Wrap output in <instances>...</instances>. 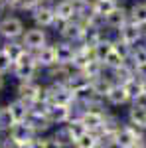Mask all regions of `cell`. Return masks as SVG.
Returning a JSON list of instances; mask_svg holds the SVG:
<instances>
[{
	"label": "cell",
	"instance_id": "6da1fadb",
	"mask_svg": "<svg viewBox=\"0 0 146 148\" xmlns=\"http://www.w3.org/2000/svg\"><path fill=\"white\" fill-rule=\"evenodd\" d=\"M142 132L140 128H136L134 125L130 126H119L117 132H114V146H121V148H134L142 144Z\"/></svg>",
	"mask_w": 146,
	"mask_h": 148
},
{
	"label": "cell",
	"instance_id": "7a4b0ae2",
	"mask_svg": "<svg viewBox=\"0 0 146 148\" xmlns=\"http://www.w3.org/2000/svg\"><path fill=\"white\" fill-rule=\"evenodd\" d=\"M10 138L14 140V144L18 146H34V138H32V126L24 125V123H12L10 128Z\"/></svg>",
	"mask_w": 146,
	"mask_h": 148
},
{
	"label": "cell",
	"instance_id": "3957f363",
	"mask_svg": "<svg viewBox=\"0 0 146 148\" xmlns=\"http://www.w3.org/2000/svg\"><path fill=\"white\" fill-rule=\"evenodd\" d=\"M140 38H142V26L132 22L130 18H128L126 24H123V26L119 28V40H123V42L130 44V46H136Z\"/></svg>",
	"mask_w": 146,
	"mask_h": 148
},
{
	"label": "cell",
	"instance_id": "277c9868",
	"mask_svg": "<svg viewBox=\"0 0 146 148\" xmlns=\"http://www.w3.org/2000/svg\"><path fill=\"white\" fill-rule=\"evenodd\" d=\"M81 123L85 125L87 130L99 134L103 130V126H105V123H107V114L103 111H85L81 114Z\"/></svg>",
	"mask_w": 146,
	"mask_h": 148
},
{
	"label": "cell",
	"instance_id": "5b68a950",
	"mask_svg": "<svg viewBox=\"0 0 146 148\" xmlns=\"http://www.w3.org/2000/svg\"><path fill=\"white\" fill-rule=\"evenodd\" d=\"M53 12H56V20L63 24V22H69V20H75V16L79 14V8L75 0H61V2L56 4Z\"/></svg>",
	"mask_w": 146,
	"mask_h": 148
},
{
	"label": "cell",
	"instance_id": "8992f818",
	"mask_svg": "<svg viewBox=\"0 0 146 148\" xmlns=\"http://www.w3.org/2000/svg\"><path fill=\"white\" fill-rule=\"evenodd\" d=\"M83 30H85V26L77 20H69V22H63L61 26V30H59V34L61 38L65 40V42H79L81 38H83Z\"/></svg>",
	"mask_w": 146,
	"mask_h": 148
},
{
	"label": "cell",
	"instance_id": "52a82bcc",
	"mask_svg": "<svg viewBox=\"0 0 146 148\" xmlns=\"http://www.w3.org/2000/svg\"><path fill=\"white\" fill-rule=\"evenodd\" d=\"M107 101L114 105V107H121V105H126V103H130V95L126 91V87H124V83H112V87L109 89L107 93Z\"/></svg>",
	"mask_w": 146,
	"mask_h": 148
},
{
	"label": "cell",
	"instance_id": "ba28073f",
	"mask_svg": "<svg viewBox=\"0 0 146 148\" xmlns=\"http://www.w3.org/2000/svg\"><path fill=\"white\" fill-rule=\"evenodd\" d=\"M103 22H105V26H109V28H114V30H119L123 24L128 22V10H124L123 6H114L105 18H103Z\"/></svg>",
	"mask_w": 146,
	"mask_h": 148
},
{
	"label": "cell",
	"instance_id": "9c48e42d",
	"mask_svg": "<svg viewBox=\"0 0 146 148\" xmlns=\"http://www.w3.org/2000/svg\"><path fill=\"white\" fill-rule=\"evenodd\" d=\"M0 34L4 36V38H18V36L24 34V24L22 20H18V18H6L4 22L0 24Z\"/></svg>",
	"mask_w": 146,
	"mask_h": 148
},
{
	"label": "cell",
	"instance_id": "30bf717a",
	"mask_svg": "<svg viewBox=\"0 0 146 148\" xmlns=\"http://www.w3.org/2000/svg\"><path fill=\"white\" fill-rule=\"evenodd\" d=\"M45 32L44 30H40V28H36V30H28L26 34H24V40H22V46L30 47V49H40V47L45 46Z\"/></svg>",
	"mask_w": 146,
	"mask_h": 148
},
{
	"label": "cell",
	"instance_id": "8fae6325",
	"mask_svg": "<svg viewBox=\"0 0 146 148\" xmlns=\"http://www.w3.org/2000/svg\"><path fill=\"white\" fill-rule=\"evenodd\" d=\"M47 119H49V123H57V125L67 123L69 119H71V109H69V105H49V109H47Z\"/></svg>",
	"mask_w": 146,
	"mask_h": 148
},
{
	"label": "cell",
	"instance_id": "7c38bea8",
	"mask_svg": "<svg viewBox=\"0 0 146 148\" xmlns=\"http://www.w3.org/2000/svg\"><path fill=\"white\" fill-rule=\"evenodd\" d=\"M128 121H130V125H134L136 128L146 130V107L144 105L132 103L130 109H128Z\"/></svg>",
	"mask_w": 146,
	"mask_h": 148
},
{
	"label": "cell",
	"instance_id": "4fadbf2b",
	"mask_svg": "<svg viewBox=\"0 0 146 148\" xmlns=\"http://www.w3.org/2000/svg\"><path fill=\"white\" fill-rule=\"evenodd\" d=\"M8 116H10V123H26V119L30 116V109L26 107L24 101L10 103V107H8Z\"/></svg>",
	"mask_w": 146,
	"mask_h": 148
},
{
	"label": "cell",
	"instance_id": "5bb4252c",
	"mask_svg": "<svg viewBox=\"0 0 146 148\" xmlns=\"http://www.w3.org/2000/svg\"><path fill=\"white\" fill-rule=\"evenodd\" d=\"M56 56H57V63H63V65H69L75 57V47L71 46V42H61V44H56Z\"/></svg>",
	"mask_w": 146,
	"mask_h": 148
},
{
	"label": "cell",
	"instance_id": "9a60e30c",
	"mask_svg": "<svg viewBox=\"0 0 146 148\" xmlns=\"http://www.w3.org/2000/svg\"><path fill=\"white\" fill-rule=\"evenodd\" d=\"M36 61L40 65H45V67H51L57 63V56H56V47L53 46H44L38 49V56H36Z\"/></svg>",
	"mask_w": 146,
	"mask_h": 148
},
{
	"label": "cell",
	"instance_id": "2e32d148",
	"mask_svg": "<svg viewBox=\"0 0 146 148\" xmlns=\"http://www.w3.org/2000/svg\"><path fill=\"white\" fill-rule=\"evenodd\" d=\"M49 75L53 77V81H56L57 85H67L69 79L73 77V73L69 71V67H67V65H63V63H56V65H51Z\"/></svg>",
	"mask_w": 146,
	"mask_h": 148
},
{
	"label": "cell",
	"instance_id": "e0dca14e",
	"mask_svg": "<svg viewBox=\"0 0 146 148\" xmlns=\"http://www.w3.org/2000/svg\"><path fill=\"white\" fill-rule=\"evenodd\" d=\"M112 47H114V42H112V40L101 38L95 46H91V49H93V57L99 59V61H105V57L112 51Z\"/></svg>",
	"mask_w": 146,
	"mask_h": 148
},
{
	"label": "cell",
	"instance_id": "ac0fdd59",
	"mask_svg": "<svg viewBox=\"0 0 146 148\" xmlns=\"http://www.w3.org/2000/svg\"><path fill=\"white\" fill-rule=\"evenodd\" d=\"M34 20H36V24H38V26H42V28L51 26V24L56 22V12H53V8L40 6V8L36 10V14H34Z\"/></svg>",
	"mask_w": 146,
	"mask_h": 148
},
{
	"label": "cell",
	"instance_id": "d6986e66",
	"mask_svg": "<svg viewBox=\"0 0 146 148\" xmlns=\"http://www.w3.org/2000/svg\"><path fill=\"white\" fill-rule=\"evenodd\" d=\"M40 85H36V83H32V79L28 81H22V85L18 87V93H20V97L22 99H26L28 103H34L36 97H38V93H40Z\"/></svg>",
	"mask_w": 146,
	"mask_h": 148
},
{
	"label": "cell",
	"instance_id": "ffe728a7",
	"mask_svg": "<svg viewBox=\"0 0 146 148\" xmlns=\"http://www.w3.org/2000/svg\"><path fill=\"white\" fill-rule=\"evenodd\" d=\"M73 144L77 148H95V146H99V134L91 132V130H85L73 140Z\"/></svg>",
	"mask_w": 146,
	"mask_h": 148
},
{
	"label": "cell",
	"instance_id": "44dd1931",
	"mask_svg": "<svg viewBox=\"0 0 146 148\" xmlns=\"http://www.w3.org/2000/svg\"><path fill=\"white\" fill-rule=\"evenodd\" d=\"M128 18L132 22L140 24V26H146V2H136V4H132V8L128 10Z\"/></svg>",
	"mask_w": 146,
	"mask_h": 148
},
{
	"label": "cell",
	"instance_id": "7402d4cb",
	"mask_svg": "<svg viewBox=\"0 0 146 148\" xmlns=\"http://www.w3.org/2000/svg\"><path fill=\"white\" fill-rule=\"evenodd\" d=\"M36 69H38V61H30V63H16V77L22 81H28L34 77Z\"/></svg>",
	"mask_w": 146,
	"mask_h": 148
},
{
	"label": "cell",
	"instance_id": "603a6c76",
	"mask_svg": "<svg viewBox=\"0 0 146 148\" xmlns=\"http://www.w3.org/2000/svg\"><path fill=\"white\" fill-rule=\"evenodd\" d=\"M117 4H119V2H112V0H95L93 6H91V10H93L95 16H99V18L103 20V18H105V16L117 6Z\"/></svg>",
	"mask_w": 146,
	"mask_h": 148
},
{
	"label": "cell",
	"instance_id": "cb8c5ba5",
	"mask_svg": "<svg viewBox=\"0 0 146 148\" xmlns=\"http://www.w3.org/2000/svg\"><path fill=\"white\" fill-rule=\"evenodd\" d=\"M93 83V89H95V93H97V97H107V93H109V89L112 87V81L105 79L103 75H99V77H95V79L91 81Z\"/></svg>",
	"mask_w": 146,
	"mask_h": 148
},
{
	"label": "cell",
	"instance_id": "d4e9b609",
	"mask_svg": "<svg viewBox=\"0 0 146 148\" xmlns=\"http://www.w3.org/2000/svg\"><path fill=\"white\" fill-rule=\"evenodd\" d=\"M103 63H105L107 67H111V69H117V67H121V65H124V63H126V59L121 57L117 51H114V47H112V51L105 57V61H103Z\"/></svg>",
	"mask_w": 146,
	"mask_h": 148
},
{
	"label": "cell",
	"instance_id": "484cf974",
	"mask_svg": "<svg viewBox=\"0 0 146 148\" xmlns=\"http://www.w3.org/2000/svg\"><path fill=\"white\" fill-rule=\"evenodd\" d=\"M65 130L69 132V136L75 140V138H77L81 132H85L87 128H85V125H83V123H81V119H79V121H69L67 125H65Z\"/></svg>",
	"mask_w": 146,
	"mask_h": 148
},
{
	"label": "cell",
	"instance_id": "4316f807",
	"mask_svg": "<svg viewBox=\"0 0 146 148\" xmlns=\"http://www.w3.org/2000/svg\"><path fill=\"white\" fill-rule=\"evenodd\" d=\"M130 61H132V65L144 63V61H146V46H132V51H130Z\"/></svg>",
	"mask_w": 146,
	"mask_h": 148
},
{
	"label": "cell",
	"instance_id": "83f0119b",
	"mask_svg": "<svg viewBox=\"0 0 146 148\" xmlns=\"http://www.w3.org/2000/svg\"><path fill=\"white\" fill-rule=\"evenodd\" d=\"M12 63H14V59H12V57L8 56V53H6L4 49H2V51H0V73H4V71H8Z\"/></svg>",
	"mask_w": 146,
	"mask_h": 148
},
{
	"label": "cell",
	"instance_id": "f1b7e54d",
	"mask_svg": "<svg viewBox=\"0 0 146 148\" xmlns=\"http://www.w3.org/2000/svg\"><path fill=\"white\" fill-rule=\"evenodd\" d=\"M4 51H6V53H8L14 61H16V59H18V56L22 53L24 49H22V47H18V46H8V47H4Z\"/></svg>",
	"mask_w": 146,
	"mask_h": 148
},
{
	"label": "cell",
	"instance_id": "f546056e",
	"mask_svg": "<svg viewBox=\"0 0 146 148\" xmlns=\"http://www.w3.org/2000/svg\"><path fill=\"white\" fill-rule=\"evenodd\" d=\"M134 67V75L140 77V79H146V61L144 63H138V65H132Z\"/></svg>",
	"mask_w": 146,
	"mask_h": 148
},
{
	"label": "cell",
	"instance_id": "4dcf8cb0",
	"mask_svg": "<svg viewBox=\"0 0 146 148\" xmlns=\"http://www.w3.org/2000/svg\"><path fill=\"white\" fill-rule=\"evenodd\" d=\"M112 2H119V0H112Z\"/></svg>",
	"mask_w": 146,
	"mask_h": 148
}]
</instances>
